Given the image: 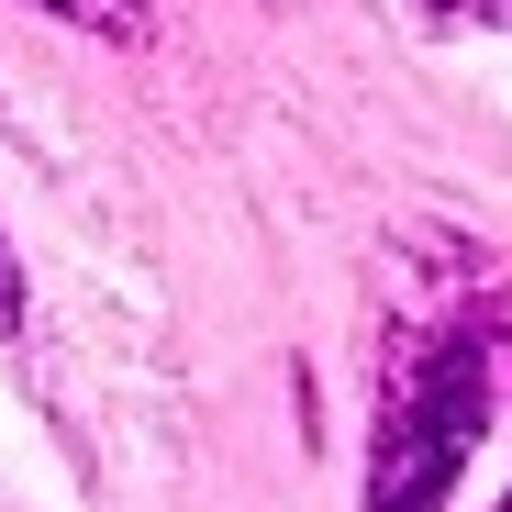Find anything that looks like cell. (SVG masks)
I'll use <instances>...</instances> for the list:
<instances>
[{
	"label": "cell",
	"instance_id": "cell-1",
	"mask_svg": "<svg viewBox=\"0 0 512 512\" xmlns=\"http://www.w3.org/2000/svg\"><path fill=\"white\" fill-rule=\"evenodd\" d=\"M479 423H490V334H423L401 357V379H390L368 512H446Z\"/></svg>",
	"mask_w": 512,
	"mask_h": 512
},
{
	"label": "cell",
	"instance_id": "cell-2",
	"mask_svg": "<svg viewBox=\"0 0 512 512\" xmlns=\"http://www.w3.org/2000/svg\"><path fill=\"white\" fill-rule=\"evenodd\" d=\"M45 12H56V23H78V34H112V45H134V34H145L134 0H45Z\"/></svg>",
	"mask_w": 512,
	"mask_h": 512
},
{
	"label": "cell",
	"instance_id": "cell-3",
	"mask_svg": "<svg viewBox=\"0 0 512 512\" xmlns=\"http://www.w3.org/2000/svg\"><path fill=\"white\" fill-rule=\"evenodd\" d=\"M23 323V279H12V245H0V334Z\"/></svg>",
	"mask_w": 512,
	"mask_h": 512
},
{
	"label": "cell",
	"instance_id": "cell-4",
	"mask_svg": "<svg viewBox=\"0 0 512 512\" xmlns=\"http://www.w3.org/2000/svg\"><path fill=\"white\" fill-rule=\"evenodd\" d=\"M435 12H501V23H512V0H435Z\"/></svg>",
	"mask_w": 512,
	"mask_h": 512
},
{
	"label": "cell",
	"instance_id": "cell-5",
	"mask_svg": "<svg viewBox=\"0 0 512 512\" xmlns=\"http://www.w3.org/2000/svg\"><path fill=\"white\" fill-rule=\"evenodd\" d=\"M501 512H512V501H501Z\"/></svg>",
	"mask_w": 512,
	"mask_h": 512
}]
</instances>
